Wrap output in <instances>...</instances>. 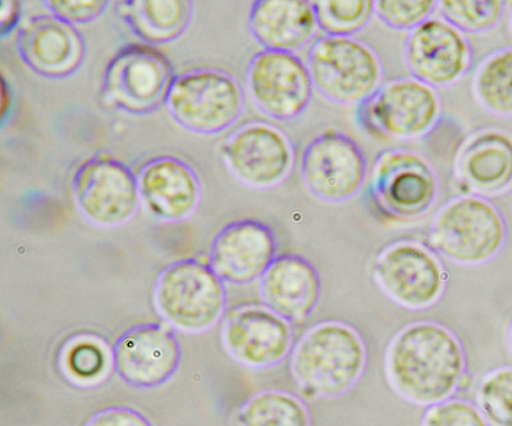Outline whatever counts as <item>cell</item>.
<instances>
[{"instance_id":"1","label":"cell","mask_w":512,"mask_h":426,"mask_svg":"<svg viewBox=\"0 0 512 426\" xmlns=\"http://www.w3.org/2000/svg\"><path fill=\"white\" fill-rule=\"evenodd\" d=\"M465 348L450 328L432 320L405 325L392 337L384 371L393 391L416 406L454 397L466 377Z\"/></svg>"},{"instance_id":"2","label":"cell","mask_w":512,"mask_h":426,"mask_svg":"<svg viewBox=\"0 0 512 426\" xmlns=\"http://www.w3.org/2000/svg\"><path fill=\"white\" fill-rule=\"evenodd\" d=\"M292 378L315 398L346 395L363 378L368 346L352 325L326 320L310 328L291 352Z\"/></svg>"},{"instance_id":"3","label":"cell","mask_w":512,"mask_h":426,"mask_svg":"<svg viewBox=\"0 0 512 426\" xmlns=\"http://www.w3.org/2000/svg\"><path fill=\"white\" fill-rule=\"evenodd\" d=\"M153 305L163 322L175 331L205 333L226 316V283L208 263L178 259L160 270L155 279Z\"/></svg>"},{"instance_id":"4","label":"cell","mask_w":512,"mask_h":426,"mask_svg":"<svg viewBox=\"0 0 512 426\" xmlns=\"http://www.w3.org/2000/svg\"><path fill=\"white\" fill-rule=\"evenodd\" d=\"M506 241L501 210L483 196L463 195L448 200L434 215L427 246L451 263L478 267L500 255Z\"/></svg>"},{"instance_id":"5","label":"cell","mask_w":512,"mask_h":426,"mask_svg":"<svg viewBox=\"0 0 512 426\" xmlns=\"http://www.w3.org/2000/svg\"><path fill=\"white\" fill-rule=\"evenodd\" d=\"M245 90L231 72L199 67L176 76L166 108L176 125L190 134L217 136L239 121Z\"/></svg>"},{"instance_id":"6","label":"cell","mask_w":512,"mask_h":426,"mask_svg":"<svg viewBox=\"0 0 512 426\" xmlns=\"http://www.w3.org/2000/svg\"><path fill=\"white\" fill-rule=\"evenodd\" d=\"M440 93L413 77L383 82L358 105L356 123L379 140L413 141L428 136L441 122Z\"/></svg>"},{"instance_id":"7","label":"cell","mask_w":512,"mask_h":426,"mask_svg":"<svg viewBox=\"0 0 512 426\" xmlns=\"http://www.w3.org/2000/svg\"><path fill=\"white\" fill-rule=\"evenodd\" d=\"M166 54L148 44H127L105 66L100 99L114 111L149 116L166 107L176 79Z\"/></svg>"},{"instance_id":"8","label":"cell","mask_w":512,"mask_h":426,"mask_svg":"<svg viewBox=\"0 0 512 426\" xmlns=\"http://www.w3.org/2000/svg\"><path fill=\"white\" fill-rule=\"evenodd\" d=\"M306 66L314 90L337 105H359L383 84L381 57L354 36H320L310 45Z\"/></svg>"},{"instance_id":"9","label":"cell","mask_w":512,"mask_h":426,"mask_svg":"<svg viewBox=\"0 0 512 426\" xmlns=\"http://www.w3.org/2000/svg\"><path fill=\"white\" fill-rule=\"evenodd\" d=\"M441 183L431 160L411 149H386L374 159L368 198L384 217L413 221L431 212Z\"/></svg>"},{"instance_id":"10","label":"cell","mask_w":512,"mask_h":426,"mask_svg":"<svg viewBox=\"0 0 512 426\" xmlns=\"http://www.w3.org/2000/svg\"><path fill=\"white\" fill-rule=\"evenodd\" d=\"M379 290L400 308L427 310L445 295L448 273L427 245L400 240L383 247L373 265Z\"/></svg>"},{"instance_id":"11","label":"cell","mask_w":512,"mask_h":426,"mask_svg":"<svg viewBox=\"0 0 512 426\" xmlns=\"http://www.w3.org/2000/svg\"><path fill=\"white\" fill-rule=\"evenodd\" d=\"M224 167L241 185L271 190L294 172L296 149L280 127L264 121L244 123L222 142Z\"/></svg>"},{"instance_id":"12","label":"cell","mask_w":512,"mask_h":426,"mask_svg":"<svg viewBox=\"0 0 512 426\" xmlns=\"http://www.w3.org/2000/svg\"><path fill=\"white\" fill-rule=\"evenodd\" d=\"M71 190L77 212L98 228L126 226L141 205L137 174L111 157H93L82 163L73 174Z\"/></svg>"},{"instance_id":"13","label":"cell","mask_w":512,"mask_h":426,"mask_svg":"<svg viewBox=\"0 0 512 426\" xmlns=\"http://www.w3.org/2000/svg\"><path fill=\"white\" fill-rule=\"evenodd\" d=\"M300 174L315 199L329 204L346 203L358 196L368 181V158L352 137L328 130L305 146Z\"/></svg>"},{"instance_id":"14","label":"cell","mask_w":512,"mask_h":426,"mask_svg":"<svg viewBox=\"0 0 512 426\" xmlns=\"http://www.w3.org/2000/svg\"><path fill=\"white\" fill-rule=\"evenodd\" d=\"M251 102L273 121H296L308 111L314 95L306 63L296 53L262 50L251 57L245 71Z\"/></svg>"},{"instance_id":"15","label":"cell","mask_w":512,"mask_h":426,"mask_svg":"<svg viewBox=\"0 0 512 426\" xmlns=\"http://www.w3.org/2000/svg\"><path fill=\"white\" fill-rule=\"evenodd\" d=\"M221 342L235 363L265 370L276 368L291 355L295 336L291 323L280 315L263 304H249L237 306L224 316Z\"/></svg>"},{"instance_id":"16","label":"cell","mask_w":512,"mask_h":426,"mask_svg":"<svg viewBox=\"0 0 512 426\" xmlns=\"http://www.w3.org/2000/svg\"><path fill=\"white\" fill-rule=\"evenodd\" d=\"M113 370L135 389H157L171 382L182 363V347L175 332L157 323L136 324L112 345Z\"/></svg>"},{"instance_id":"17","label":"cell","mask_w":512,"mask_h":426,"mask_svg":"<svg viewBox=\"0 0 512 426\" xmlns=\"http://www.w3.org/2000/svg\"><path fill=\"white\" fill-rule=\"evenodd\" d=\"M402 54L411 77L436 90L456 84L473 67L469 39L442 18H429L411 30Z\"/></svg>"},{"instance_id":"18","label":"cell","mask_w":512,"mask_h":426,"mask_svg":"<svg viewBox=\"0 0 512 426\" xmlns=\"http://www.w3.org/2000/svg\"><path fill=\"white\" fill-rule=\"evenodd\" d=\"M278 256L272 227L256 219H242L223 227L210 245L208 264L224 283L248 286L260 281Z\"/></svg>"},{"instance_id":"19","label":"cell","mask_w":512,"mask_h":426,"mask_svg":"<svg viewBox=\"0 0 512 426\" xmlns=\"http://www.w3.org/2000/svg\"><path fill=\"white\" fill-rule=\"evenodd\" d=\"M18 57L35 75L64 80L80 70L88 44L76 26L53 15L31 17L17 30Z\"/></svg>"},{"instance_id":"20","label":"cell","mask_w":512,"mask_h":426,"mask_svg":"<svg viewBox=\"0 0 512 426\" xmlns=\"http://www.w3.org/2000/svg\"><path fill=\"white\" fill-rule=\"evenodd\" d=\"M141 204L159 222L189 221L198 212L203 187L186 160L173 155L149 159L137 172Z\"/></svg>"},{"instance_id":"21","label":"cell","mask_w":512,"mask_h":426,"mask_svg":"<svg viewBox=\"0 0 512 426\" xmlns=\"http://www.w3.org/2000/svg\"><path fill=\"white\" fill-rule=\"evenodd\" d=\"M260 299L273 313L290 323L304 322L318 308L322 278L309 259L278 255L259 281Z\"/></svg>"},{"instance_id":"22","label":"cell","mask_w":512,"mask_h":426,"mask_svg":"<svg viewBox=\"0 0 512 426\" xmlns=\"http://www.w3.org/2000/svg\"><path fill=\"white\" fill-rule=\"evenodd\" d=\"M248 25L256 43L272 52H299L319 31L313 2L308 0H256Z\"/></svg>"},{"instance_id":"23","label":"cell","mask_w":512,"mask_h":426,"mask_svg":"<svg viewBox=\"0 0 512 426\" xmlns=\"http://www.w3.org/2000/svg\"><path fill=\"white\" fill-rule=\"evenodd\" d=\"M456 176L478 194H500L512 186V136L488 128L470 136L460 149Z\"/></svg>"},{"instance_id":"24","label":"cell","mask_w":512,"mask_h":426,"mask_svg":"<svg viewBox=\"0 0 512 426\" xmlns=\"http://www.w3.org/2000/svg\"><path fill=\"white\" fill-rule=\"evenodd\" d=\"M116 6L128 29L152 47L180 39L194 16L190 0H126Z\"/></svg>"},{"instance_id":"25","label":"cell","mask_w":512,"mask_h":426,"mask_svg":"<svg viewBox=\"0 0 512 426\" xmlns=\"http://www.w3.org/2000/svg\"><path fill=\"white\" fill-rule=\"evenodd\" d=\"M59 366L71 383L95 386L113 370L112 346L95 334H79L64 343Z\"/></svg>"},{"instance_id":"26","label":"cell","mask_w":512,"mask_h":426,"mask_svg":"<svg viewBox=\"0 0 512 426\" xmlns=\"http://www.w3.org/2000/svg\"><path fill=\"white\" fill-rule=\"evenodd\" d=\"M237 426H312V416L306 403L294 393L265 389L242 403Z\"/></svg>"},{"instance_id":"27","label":"cell","mask_w":512,"mask_h":426,"mask_svg":"<svg viewBox=\"0 0 512 426\" xmlns=\"http://www.w3.org/2000/svg\"><path fill=\"white\" fill-rule=\"evenodd\" d=\"M473 90L486 111L512 117V47L496 50L479 63Z\"/></svg>"},{"instance_id":"28","label":"cell","mask_w":512,"mask_h":426,"mask_svg":"<svg viewBox=\"0 0 512 426\" xmlns=\"http://www.w3.org/2000/svg\"><path fill=\"white\" fill-rule=\"evenodd\" d=\"M319 30L326 36H354L376 15V0H319L313 2Z\"/></svg>"},{"instance_id":"29","label":"cell","mask_w":512,"mask_h":426,"mask_svg":"<svg viewBox=\"0 0 512 426\" xmlns=\"http://www.w3.org/2000/svg\"><path fill=\"white\" fill-rule=\"evenodd\" d=\"M504 0H442L438 2L442 20L463 32L482 34L495 29L506 12Z\"/></svg>"},{"instance_id":"30","label":"cell","mask_w":512,"mask_h":426,"mask_svg":"<svg viewBox=\"0 0 512 426\" xmlns=\"http://www.w3.org/2000/svg\"><path fill=\"white\" fill-rule=\"evenodd\" d=\"M477 406L491 426H512V368L484 375L477 389Z\"/></svg>"},{"instance_id":"31","label":"cell","mask_w":512,"mask_h":426,"mask_svg":"<svg viewBox=\"0 0 512 426\" xmlns=\"http://www.w3.org/2000/svg\"><path fill=\"white\" fill-rule=\"evenodd\" d=\"M436 0H376V16L388 29L411 31L432 18Z\"/></svg>"},{"instance_id":"32","label":"cell","mask_w":512,"mask_h":426,"mask_svg":"<svg viewBox=\"0 0 512 426\" xmlns=\"http://www.w3.org/2000/svg\"><path fill=\"white\" fill-rule=\"evenodd\" d=\"M422 426H491L477 405L451 397L425 410Z\"/></svg>"},{"instance_id":"33","label":"cell","mask_w":512,"mask_h":426,"mask_svg":"<svg viewBox=\"0 0 512 426\" xmlns=\"http://www.w3.org/2000/svg\"><path fill=\"white\" fill-rule=\"evenodd\" d=\"M50 15L72 26L91 24L108 11L107 0H44Z\"/></svg>"},{"instance_id":"34","label":"cell","mask_w":512,"mask_h":426,"mask_svg":"<svg viewBox=\"0 0 512 426\" xmlns=\"http://www.w3.org/2000/svg\"><path fill=\"white\" fill-rule=\"evenodd\" d=\"M84 426H154L143 412L130 406H111L95 412Z\"/></svg>"},{"instance_id":"35","label":"cell","mask_w":512,"mask_h":426,"mask_svg":"<svg viewBox=\"0 0 512 426\" xmlns=\"http://www.w3.org/2000/svg\"><path fill=\"white\" fill-rule=\"evenodd\" d=\"M21 11V3L16 0H3L0 4V36L2 39H6L17 29L21 20Z\"/></svg>"},{"instance_id":"36","label":"cell","mask_w":512,"mask_h":426,"mask_svg":"<svg viewBox=\"0 0 512 426\" xmlns=\"http://www.w3.org/2000/svg\"><path fill=\"white\" fill-rule=\"evenodd\" d=\"M507 346H509V351L512 356V322L510 324L509 333H507Z\"/></svg>"},{"instance_id":"37","label":"cell","mask_w":512,"mask_h":426,"mask_svg":"<svg viewBox=\"0 0 512 426\" xmlns=\"http://www.w3.org/2000/svg\"><path fill=\"white\" fill-rule=\"evenodd\" d=\"M511 29H512V12H511Z\"/></svg>"}]
</instances>
